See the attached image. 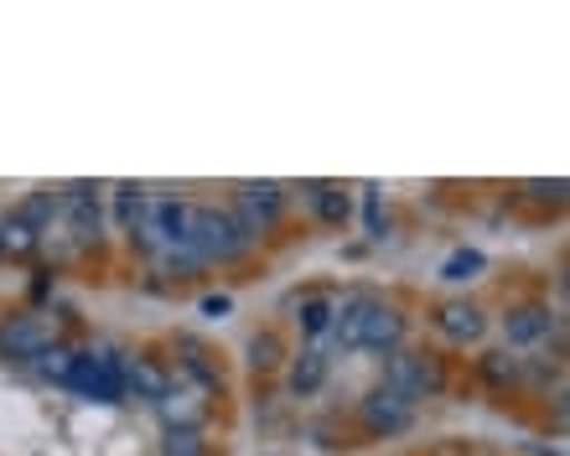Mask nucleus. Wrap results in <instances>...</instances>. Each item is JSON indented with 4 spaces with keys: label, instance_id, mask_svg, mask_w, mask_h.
I'll return each instance as SVG.
<instances>
[{
    "label": "nucleus",
    "instance_id": "b1692460",
    "mask_svg": "<svg viewBox=\"0 0 570 456\" xmlns=\"http://www.w3.org/2000/svg\"><path fill=\"white\" fill-rule=\"evenodd\" d=\"M161 456H208V442H203V430H166Z\"/></svg>",
    "mask_w": 570,
    "mask_h": 456
},
{
    "label": "nucleus",
    "instance_id": "423d86ee",
    "mask_svg": "<svg viewBox=\"0 0 570 456\" xmlns=\"http://www.w3.org/2000/svg\"><path fill=\"white\" fill-rule=\"evenodd\" d=\"M550 337H560V311L544 301H519L503 311V343H509L513 353L524 348H540V343H550Z\"/></svg>",
    "mask_w": 570,
    "mask_h": 456
},
{
    "label": "nucleus",
    "instance_id": "f03ea898",
    "mask_svg": "<svg viewBox=\"0 0 570 456\" xmlns=\"http://www.w3.org/2000/svg\"><path fill=\"white\" fill-rule=\"evenodd\" d=\"M384 389L394 395H405L410 405H421V399H441L446 395V364L425 348H394L384 358Z\"/></svg>",
    "mask_w": 570,
    "mask_h": 456
},
{
    "label": "nucleus",
    "instance_id": "393cba45",
    "mask_svg": "<svg viewBox=\"0 0 570 456\" xmlns=\"http://www.w3.org/2000/svg\"><path fill=\"white\" fill-rule=\"evenodd\" d=\"M363 214H368V239H384V234H390V214H384L379 187H363Z\"/></svg>",
    "mask_w": 570,
    "mask_h": 456
},
{
    "label": "nucleus",
    "instance_id": "2eb2a0df",
    "mask_svg": "<svg viewBox=\"0 0 570 456\" xmlns=\"http://www.w3.org/2000/svg\"><path fill=\"white\" fill-rule=\"evenodd\" d=\"M156 415L166 420V430H203V399L193 395V389H177V379H171V389H166V399L156 405Z\"/></svg>",
    "mask_w": 570,
    "mask_h": 456
},
{
    "label": "nucleus",
    "instance_id": "6e6552de",
    "mask_svg": "<svg viewBox=\"0 0 570 456\" xmlns=\"http://www.w3.org/2000/svg\"><path fill=\"white\" fill-rule=\"evenodd\" d=\"M47 348H52V327L42 317H31V311L11 317L6 333H0V358H11V364H37Z\"/></svg>",
    "mask_w": 570,
    "mask_h": 456
},
{
    "label": "nucleus",
    "instance_id": "39448f33",
    "mask_svg": "<svg viewBox=\"0 0 570 456\" xmlns=\"http://www.w3.org/2000/svg\"><path fill=\"white\" fill-rule=\"evenodd\" d=\"M358 426L368 430V436H379V442H394V436H405V430L415 426V405H410L405 395L384 389V384H374V389L358 399Z\"/></svg>",
    "mask_w": 570,
    "mask_h": 456
},
{
    "label": "nucleus",
    "instance_id": "a878e982",
    "mask_svg": "<svg viewBox=\"0 0 570 456\" xmlns=\"http://www.w3.org/2000/svg\"><path fill=\"white\" fill-rule=\"evenodd\" d=\"M519 192L529 202H566V177H556V182H524Z\"/></svg>",
    "mask_w": 570,
    "mask_h": 456
},
{
    "label": "nucleus",
    "instance_id": "f257e3e1",
    "mask_svg": "<svg viewBox=\"0 0 570 456\" xmlns=\"http://www.w3.org/2000/svg\"><path fill=\"white\" fill-rule=\"evenodd\" d=\"M197 255V265H234L255 249V239L239 228V218L228 214V208H208V202H197V224H193V244H187Z\"/></svg>",
    "mask_w": 570,
    "mask_h": 456
},
{
    "label": "nucleus",
    "instance_id": "6ab92c4d",
    "mask_svg": "<svg viewBox=\"0 0 570 456\" xmlns=\"http://www.w3.org/2000/svg\"><path fill=\"white\" fill-rule=\"evenodd\" d=\"M177 353H181V374H193V379L203 384V389H218V384H224V374H218V368L208 364L213 353L203 348L197 337H177Z\"/></svg>",
    "mask_w": 570,
    "mask_h": 456
},
{
    "label": "nucleus",
    "instance_id": "bb28decb",
    "mask_svg": "<svg viewBox=\"0 0 570 456\" xmlns=\"http://www.w3.org/2000/svg\"><path fill=\"white\" fill-rule=\"evenodd\" d=\"M234 311V296H203V317H228Z\"/></svg>",
    "mask_w": 570,
    "mask_h": 456
},
{
    "label": "nucleus",
    "instance_id": "4468645a",
    "mask_svg": "<svg viewBox=\"0 0 570 456\" xmlns=\"http://www.w3.org/2000/svg\"><path fill=\"white\" fill-rule=\"evenodd\" d=\"M332 311H337V296H327V290H306L296 301V327L301 337H312V348L322 337H332Z\"/></svg>",
    "mask_w": 570,
    "mask_h": 456
},
{
    "label": "nucleus",
    "instance_id": "a211bd4d",
    "mask_svg": "<svg viewBox=\"0 0 570 456\" xmlns=\"http://www.w3.org/2000/svg\"><path fill=\"white\" fill-rule=\"evenodd\" d=\"M478 374L488 389H513V384L524 379V358H513L509 348H493L478 358Z\"/></svg>",
    "mask_w": 570,
    "mask_h": 456
},
{
    "label": "nucleus",
    "instance_id": "9b49d317",
    "mask_svg": "<svg viewBox=\"0 0 570 456\" xmlns=\"http://www.w3.org/2000/svg\"><path fill=\"white\" fill-rule=\"evenodd\" d=\"M374 290H347L343 301H337V311H332V343L343 353H358V337H363V321H368V311H374Z\"/></svg>",
    "mask_w": 570,
    "mask_h": 456
},
{
    "label": "nucleus",
    "instance_id": "7ed1b4c3",
    "mask_svg": "<svg viewBox=\"0 0 570 456\" xmlns=\"http://www.w3.org/2000/svg\"><path fill=\"white\" fill-rule=\"evenodd\" d=\"M83 399H99V405H120L125 399V374L115 353H73V368H68V384Z\"/></svg>",
    "mask_w": 570,
    "mask_h": 456
},
{
    "label": "nucleus",
    "instance_id": "4be33fe9",
    "mask_svg": "<svg viewBox=\"0 0 570 456\" xmlns=\"http://www.w3.org/2000/svg\"><path fill=\"white\" fill-rule=\"evenodd\" d=\"M37 244H42V239H37V234H31L21 218L6 214V228H0V249H6V255H31Z\"/></svg>",
    "mask_w": 570,
    "mask_h": 456
},
{
    "label": "nucleus",
    "instance_id": "f3484780",
    "mask_svg": "<svg viewBox=\"0 0 570 456\" xmlns=\"http://www.w3.org/2000/svg\"><path fill=\"white\" fill-rule=\"evenodd\" d=\"M11 214L21 218V224H27L37 239H42V234H52V224L62 218V202H58V192H27V198L11 208Z\"/></svg>",
    "mask_w": 570,
    "mask_h": 456
},
{
    "label": "nucleus",
    "instance_id": "20e7f679",
    "mask_svg": "<svg viewBox=\"0 0 570 456\" xmlns=\"http://www.w3.org/2000/svg\"><path fill=\"white\" fill-rule=\"evenodd\" d=\"M228 214L239 218V228L249 234V239H265V234L285 218V187L281 182H239L234 187Z\"/></svg>",
    "mask_w": 570,
    "mask_h": 456
},
{
    "label": "nucleus",
    "instance_id": "1a4fd4ad",
    "mask_svg": "<svg viewBox=\"0 0 570 456\" xmlns=\"http://www.w3.org/2000/svg\"><path fill=\"white\" fill-rule=\"evenodd\" d=\"M410 337V317L400 311V306L390 301H374V311H368V321H363V337H358V353H379V358H390L394 348H405Z\"/></svg>",
    "mask_w": 570,
    "mask_h": 456
},
{
    "label": "nucleus",
    "instance_id": "dca6fc26",
    "mask_svg": "<svg viewBox=\"0 0 570 456\" xmlns=\"http://www.w3.org/2000/svg\"><path fill=\"white\" fill-rule=\"evenodd\" d=\"M301 192H306V202H312V214L322 218L327 228H343V224H347V214H353V202H347L343 182H306Z\"/></svg>",
    "mask_w": 570,
    "mask_h": 456
},
{
    "label": "nucleus",
    "instance_id": "ddd939ff",
    "mask_svg": "<svg viewBox=\"0 0 570 456\" xmlns=\"http://www.w3.org/2000/svg\"><path fill=\"white\" fill-rule=\"evenodd\" d=\"M120 374H125V399H146V405H161L166 389H171V374H166L156 358H120Z\"/></svg>",
    "mask_w": 570,
    "mask_h": 456
},
{
    "label": "nucleus",
    "instance_id": "0eeeda50",
    "mask_svg": "<svg viewBox=\"0 0 570 456\" xmlns=\"http://www.w3.org/2000/svg\"><path fill=\"white\" fill-rule=\"evenodd\" d=\"M431 321H435V333L446 337V343H482L488 337V311H482L478 301H466V296H451V301H441L431 311Z\"/></svg>",
    "mask_w": 570,
    "mask_h": 456
},
{
    "label": "nucleus",
    "instance_id": "412c9836",
    "mask_svg": "<svg viewBox=\"0 0 570 456\" xmlns=\"http://www.w3.org/2000/svg\"><path fill=\"white\" fill-rule=\"evenodd\" d=\"M285 358H291V353H285L281 333H271V327H265V333L249 337V368H255V374H271V368H281Z\"/></svg>",
    "mask_w": 570,
    "mask_h": 456
},
{
    "label": "nucleus",
    "instance_id": "cd10ccee",
    "mask_svg": "<svg viewBox=\"0 0 570 456\" xmlns=\"http://www.w3.org/2000/svg\"><path fill=\"white\" fill-rule=\"evenodd\" d=\"M0 228H6V214H0ZM0 255H6V249H0Z\"/></svg>",
    "mask_w": 570,
    "mask_h": 456
},
{
    "label": "nucleus",
    "instance_id": "5701e85b",
    "mask_svg": "<svg viewBox=\"0 0 570 456\" xmlns=\"http://www.w3.org/2000/svg\"><path fill=\"white\" fill-rule=\"evenodd\" d=\"M68 368H73V348H62V343H52V348L37 358V374H42L47 384H68Z\"/></svg>",
    "mask_w": 570,
    "mask_h": 456
},
{
    "label": "nucleus",
    "instance_id": "9d476101",
    "mask_svg": "<svg viewBox=\"0 0 570 456\" xmlns=\"http://www.w3.org/2000/svg\"><path fill=\"white\" fill-rule=\"evenodd\" d=\"M58 202H62V218L73 224L78 239H83V244L99 239V228H105V218H99V187H94V182L58 187Z\"/></svg>",
    "mask_w": 570,
    "mask_h": 456
},
{
    "label": "nucleus",
    "instance_id": "aec40b11",
    "mask_svg": "<svg viewBox=\"0 0 570 456\" xmlns=\"http://www.w3.org/2000/svg\"><path fill=\"white\" fill-rule=\"evenodd\" d=\"M482 270H488V255H482V249H451V255L441 259V280H446V286H466V280H478Z\"/></svg>",
    "mask_w": 570,
    "mask_h": 456
},
{
    "label": "nucleus",
    "instance_id": "f8f14e48",
    "mask_svg": "<svg viewBox=\"0 0 570 456\" xmlns=\"http://www.w3.org/2000/svg\"><path fill=\"white\" fill-rule=\"evenodd\" d=\"M327 374H332V358L322 348H301V353H291V358H285V389H291L296 399L322 395Z\"/></svg>",
    "mask_w": 570,
    "mask_h": 456
}]
</instances>
